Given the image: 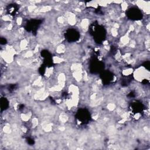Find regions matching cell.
Wrapping results in <instances>:
<instances>
[{
    "label": "cell",
    "instance_id": "obj_2",
    "mask_svg": "<svg viewBox=\"0 0 150 150\" xmlns=\"http://www.w3.org/2000/svg\"><path fill=\"white\" fill-rule=\"evenodd\" d=\"M68 33V38L70 40H76L78 39L79 34L77 32H76V30H70Z\"/></svg>",
    "mask_w": 150,
    "mask_h": 150
},
{
    "label": "cell",
    "instance_id": "obj_1",
    "mask_svg": "<svg viewBox=\"0 0 150 150\" xmlns=\"http://www.w3.org/2000/svg\"><path fill=\"white\" fill-rule=\"evenodd\" d=\"M128 15L132 19H139L142 17V13L138 9L134 8L128 11Z\"/></svg>",
    "mask_w": 150,
    "mask_h": 150
}]
</instances>
